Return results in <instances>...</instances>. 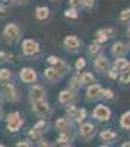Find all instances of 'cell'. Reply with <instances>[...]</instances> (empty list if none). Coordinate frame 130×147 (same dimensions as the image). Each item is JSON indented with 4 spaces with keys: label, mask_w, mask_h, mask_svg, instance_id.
Listing matches in <instances>:
<instances>
[{
    "label": "cell",
    "mask_w": 130,
    "mask_h": 147,
    "mask_svg": "<svg viewBox=\"0 0 130 147\" xmlns=\"http://www.w3.org/2000/svg\"><path fill=\"white\" fill-rule=\"evenodd\" d=\"M27 136L35 143V144H38L42 138H44V134H41L40 131H37V129H35V128H31L28 132H27Z\"/></svg>",
    "instance_id": "31"
},
{
    "label": "cell",
    "mask_w": 130,
    "mask_h": 147,
    "mask_svg": "<svg viewBox=\"0 0 130 147\" xmlns=\"http://www.w3.org/2000/svg\"><path fill=\"white\" fill-rule=\"evenodd\" d=\"M34 144H35V143H34L28 136H27L25 138H21L19 141H16V146H18V147H32Z\"/></svg>",
    "instance_id": "36"
},
{
    "label": "cell",
    "mask_w": 130,
    "mask_h": 147,
    "mask_svg": "<svg viewBox=\"0 0 130 147\" xmlns=\"http://www.w3.org/2000/svg\"><path fill=\"white\" fill-rule=\"evenodd\" d=\"M7 62H9V53L5 50H0V66L7 63Z\"/></svg>",
    "instance_id": "41"
},
{
    "label": "cell",
    "mask_w": 130,
    "mask_h": 147,
    "mask_svg": "<svg viewBox=\"0 0 130 147\" xmlns=\"http://www.w3.org/2000/svg\"><path fill=\"white\" fill-rule=\"evenodd\" d=\"M75 122L70 119L69 116H58L54 122V128L57 132H72V134H78V128H75Z\"/></svg>",
    "instance_id": "8"
},
{
    "label": "cell",
    "mask_w": 130,
    "mask_h": 147,
    "mask_svg": "<svg viewBox=\"0 0 130 147\" xmlns=\"http://www.w3.org/2000/svg\"><path fill=\"white\" fill-rule=\"evenodd\" d=\"M99 53H102V44L101 43H98V41H95L94 40L91 44H88V47H86V55H88V57H97Z\"/></svg>",
    "instance_id": "21"
},
{
    "label": "cell",
    "mask_w": 130,
    "mask_h": 147,
    "mask_svg": "<svg viewBox=\"0 0 130 147\" xmlns=\"http://www.w3.org/2000/svg\"><path fill=\"white\" fill-rule=\"evenodd\" d=\"M3 103H5V99H3V96H2V93H0V107L3 106Z\"/></svg>",
    "instance_id": "48"
},
{
    "label": "cell",
    "mask_w": 130,
    "mask_h": 147,
    "mask_svg": "<svg viewBox=\"0 0 130 147\" xmlns=\"http://www.w3.org/2000/svg\"><path fill=\"white\" fill-rule=\"evenodd\" d=\"M38 146H42V147H44V146H45V147H50V146H51V143H48L47 140H44V138H42V140L38 143Z\"/></svg>",
    "instance_id": "45"
},
{
    "label": "cell",
    "mask_w": 130,
    "mask_h": 147,
    "mask_svg": "<svg viewBox=\"0 0 130 147\" xmlns=\"http://www.w3.org/2000/svg\"><path fill=\"white\" fill-rule=\"evenodd\" d=\"M31 0H10V5L13 6H27Z\"/></svg>",
    "instance_id": "43"
},
{
    "label": "cell",
    "mask_w": 130,
    "mask_h": 147,
    "mask_svg": "<svg viewBox=\"0 0 130 147\" xmlns=\"http://www.w3.org/2000/svg\"><path fill=\"white\" fill-rule=\"evenodd\" d=\"M98 132V127L94 122H82L80 125H78V137L84 141V143H89Z\"/></svg>",
    "instance_id": "4"
},
{
    "label": "cell",
    "mask_w": 130,
    "mask_h": 147,
    "mask_svg": "<svg viewBox=\"0 0 130 147\" xmlns=\"http://www.w3.org/2000/svg\"><path fill=\"white\" fill-rule=\"evenodd\" d=\"M2 3H10V0H0Z\"/></svg>",
    "instance_id": "50"
},
{
    "label": "cell",
    "mask_w": 130,
    "mask_h": 147,
    "mask_svg": "<svg viewBox=\"0 0 130 147\" xmlns=\"http://www.w3.org/2000/svg\"><path fill=\"white\" fill-rule=\"evenodd\" d=\"M102 93H104L102 85L98 84V82H92L91 85H88V87H86L85 100L88 103H97V102L102 100Z\"/></svg>",
    "instance_id": "10"
},
{
    "label": "cell",
    "mask_w": 130,
    "mask_h": 147,
    "mask_svg": "<svg viewBox=\"0 0 130 147\" xmlns=\"http://www.w3.org/2000/svg\"><path fill=\"white\" fill-rule=\"evenodd\" d=\"M113 62L105 56L104 53H99L97 57H94V62H92V68L97 74H101V75H107V72L111 69Z\"/></svg>",
    "instance_id": "7"
},
{
    "label": "cell",
    "mask_w": 130,
    "mask_h": 147,
    "mask_svg": "<svg viewBox=\"0 0 130 147\" xmlns=\"http://www.w3.org/2000/svg\"><path fill=\"white\" fill-rule=\"evenodd\" d=\"M107 77H108L110 80H114V81H115V80H119V77H120V72L117 71L115 68H113V66H111V69L107 72Z\"/></svg>",
    "instance_id": "39"
},
{
    "label": "cell",
    "mask_w": 130,
    "mask_h": 147,
    "mask_svg": "<svg viewBox=\"0 0 130 147\" xmlns=\"http://www.w3.org/2000/svg\"><path fill=\"white\" fill-rule=\"evenodd\" d=\"M7 13H9V6H6L5 3L0 2V19L6 18V16H7Z\"/></svg>",
    "instance_id": "40"
},
{
    "label": "cell",
    "mask_w": 130,
    "mask_h": 147,
    "mask_svg": "<svg viewBox=\"0 0 130 147\" xmlns=\"http://www.w3.org/2000/svg\"><path fill=\"white\" fill-rule=\"evenodd\" d=\"M76 136L78 134H72V132H57L56 144L57 146H73Z\"/></svg>",
    "instance_id": "20"
},
{
    "label": "cell",
    "mask_w": 130,
    "mask_h": 147,
    "mask_svg": "<svg viewBox=\"0 0 130 147\" xmlns=\"http://www.w3.org/2000/svg\"><path fill=\"white\" fill-rule=\"evenodd\" d=\"M80 82H82V88H84V87H88V85H91L92 82H97L95 74L91 72V71L82 72V74H80Z\"/></svg>",
    "instance_id": "24"
},
{
    "label": "cell",
    "mask_w": 130,
    "mask_h": 147,
    "mask_svg": "<svg viewBox=\"0 0 130 147\" xmlns=\"http://www.w3.org/2000/svg\"><path fill=\"white\" fill-rule=\"evenodd\" d=\"M86 65H88L86 59H85V57H82V56H79V57L76 59V62H75L73 68H75V71H84V69L86 68Z\"/></svg>",
    "instance_id": "35"
},
{
    "label": "cell",
    "mask_w": 130,
    "mask_h": 147,
    "mask_svg": "<svg viewBox=\"0 0 130 147\" xmlns=\"http://www.w3.org/2000/svg\"><path fill=\"white\" fill-rule=\"evenodd\" d=\"M21 53L25 59L34 60V57H37L41 53V46L34 38H23L21 43Z\"/></svg>",
    "instance_id": "2"
},
{
    "label": "cell",
    "mask_w": 130,
    "mask_h": 147,
    "mask_svg": "<svg viewBox=\"0 0 130 147\" xmlns=\"http://www.w3.org/2000/svg\"><path fill=\"white\" fill-rule=\"evenodd\" d=\"M0 93H2L5 102H9V103H18L22 97L21 90L16 87L15 82L0 84Z\"/></svg>",
    "instance_id": "3"
},
{
    "label": "cell",
    "mask_w": 130,
    "mask_h": 147,
    "mask_svg": "<svg viewBox=\"0 0 130 147\" xmlns=\"http://www.w3.org/2000/svg\"><path fill=\"white\" fill-rule=\"evenodd\" d=\"M117 99V96L114 93V90L111 88H104V93H102V100L104 102H114Z\"/></svg>",
    "instance_id": "33"
},
{
    "label": "cell",
    "mask_w": 130,
    "mask_h": 147,
    "mask_svg": "<svg viewBox=\"0 0 130 147\" xmlns=\"http://www.w3.org/2000/svg\"><path fill=\"white\" fill-rule=\"evenodd\" d=\"M23 125H25V119L19 115V116H16V118L6 122V129H7L9 134H16V132H19L22 129Z\"/></svg>",
    "instance_id": "19"
},
{
    "label": "cell",
    "mask_w": 130,
    "mask_h": 147,
    "mask_svg": "<svg viewBox=\"0 0 130 147\" xmlns=\"http://www.w3.org/2000/svg\"><path fill=\"white\" fill-rule=\"evenodd\" d=\"M121 146H123V147H127V146H130V141H127V143H123Z\"/></svg>",
    "instance_id": "49"
},
{
    "label": "cell",
    "mask_w": 130,
    "mask_h": 147,
    "mask_svg": "<svg viewBox=\"0 0 130 147\" xmlns=\"http://www.w3.org/2000/svg\"><path fill=\"white\" fill-rule=\"evenodd\" d=\"M115 35V30L113 27H105V28H99L95 31V35H94V40L104 44L107 43L110 38H113V37Z\"/></svg>",
    "instance_id": "16"
},
{
    "label": "cell",
    "mask_w": 130,
    "mask_h": 147,
    "mask_svg": "<svg viewBox=\"0 0 130 147\" xmlns=\"http://www.w3.org/2000/svg\"><path fill=\"white\" fill-rule=\"evenodd\" d=\"M58 60H60V57H58V56H54V55H50V56L45 57V62L48 63V65H51V66H56V65L58 63Z\"/></svg>",
    "instance_id": "38"
},
{
    "label": "cell",
    "mask_w": 130,
    "mask_h": 147,
    "mask_svg": "<svg viewBox=\"0 0 130 147\" xmlns=\"http://www.w3.org/2000/svg\"><path fill=\"white\" fill-rule=\"evenodd\" d=\"M86 118H88V112H86V109L85 107H78V112L75 113V116H73V122L76 125H80L82 122H85L86 121Z\"/></svg>",
    "instance_id": "27"
},
{
    "label": "cell",
    "mask_w": 130,
    "mask_h": 147,
    "mask_svg": "<svg viewBox=\"0 0 130 147\" xmlns=\"http://www.w3.org/2000/svg\"><path fill=\"white\" fill-rule=\"evenodd\" d=\"M113 118V110L105 105V103H98L92 110V119L97 122H108Z\"/></svg>",
    "instance_id": "9"
},
{
    "label": "cell",
    "mask_w": 130,
    "mask_h": 147,
    "mask_svg": "<svg viewBox=\"0 0 130 147\" xmlns=\"http://www.w3.org/2000/svg\"><path fill=\"white\" fill-rule=\"evenodd\" d=\"M126 35H127V38L130 40V25H127V28H126Z\"/></svg>",
    "instance_id": "47"
},
{
    "label": "cell",
    "mask_w": 130,
    "mask_h": 147,
    "mask_svg": "<svg viewBox=\"0 0 130 147\" xmlns=\"http://www.w3.org/2000/svg\"><path fill=\"white\" fill-rule=\"evenodd\" d=\"M130 52V47L127 43L124 41H114L110 47V55L115 59V57H121V56H126L127 53Z\"/></svg>",
    "instance_id": "17"
},
{
    "label": "cell",
    "mask_w": 130,
    "mask_h": 147,
    "mask_svg": "<svg viewBox=\"0 0 130 147\" xmlns=\"http://www.w3.org/2000/svg\"><path fill=\"white\" fill-rule=\"evenodd\" d=\"M67 3L70 7H75V9H84V0H67Z\"/></svg>",
    "instance_id": "37"
},
{
    "label": "cell",
    "mask_w": 130,
    "mask_h": 147,
    "mask_svg": "<svg viewBox=\"0 0 130 147\" xmlns=\"http://www.w3.org/2000/svg\"><path fill=\"white\" fill-rule=\"evenodd\" d=\"M31 110L37 118H48L53 113V107L47 102V99L31 102Z\"/></svg>",
    "instance_id": "6"
},
{
    "label": "cell",
    "mask_w": 130,
    "mask_h": 147,
    "mask_svg": "<svg viewBox=\"0 0 130 147\" xmlns=\"http://www.w3.org/2000/svg\"><path fill=\"white\" fill-rule=\"evenodd\" d=\"M63 49L70 53V55H78L82 52V49H84V41H82L78 35L75 34H69L63 38Z\"/></svg>",
    "instance_id": "5"
},
{
    "label": "cell",
    "mask_w": 130,
    "mask_h": 147,
    "mask_svg": "<svg viewBox=\"0 0 130 147\" xmlns=\"http://www.w3.org/2000/svg\"><path fill=\"white\" fill-rule=\"evenodd\" d=\"M76 100H78V91L70 88V87L63 88L57 96V103L60 106H63V107L69 106L70 103H76Z\"/></svg>",
    "instance_id": "12"
},
{
    "label": "cell",
    "mask_w": 130,
    "mask_h": 147,
    "mask_svg": "<svg viewBox=\"0 0 130 147\" xmlns=\"http://www.w3.org/2000/svg\"><path fill=\"white\" fill-rule=\"evenodd\" d=\"M56 68H57L58 71H60L64 77H66V75H69V74L72 72V71H70V69H72V65H70L66 59H62V57H60V60H58V63L56 65Z\"/></svg>",
    "instance_id": "28"
},
{
    "label": "cell",
    "mask_w": 130,
    "mask_h": 147,
    "mask_svg": "<svg viewBox=\"0 0 130 147\" xmlns=\"http://www.w3.org/2000/svg\"><path fill=\"white\" fill-rule=\"evenodd\" d=\"M50 2H58V0H50Z\"/></svg>",
    "instance_id": "52"
},
{
    "label": "cell",
    "mask_w": 130,
    "mask_h": 147,
    "mask_svg": "<svg viewBox=\"0 0 130 147\" xmlns=\"http://www.w3.org/2000/svg\"><path fill=\"white\" fill-rule=\"evenodd\" d=\"M32 128H35L37 131H40L41 134H44V136H45V132L50 131L51 124L48 122V119H47V118H38V121L32 125Z\"/></svg>",
    "instance_id": "22"
},
{
    "label": "cell",
    "mask_w": 130,
    "mask_h": 147,
    "mask_svg": "<svg viewBox=\"0 0 130 147\" xmlns=\"http://www.w3.org/2000/svg\"><path fill=\"white\" fill-rule=\"evenodd\" d=\"M29 102H35V100H42V99H47L48 97V93H47L45 87L38 82L35 84H31L29 85Z\"/></svg>",
    "instance_id": "14"
},
{
    "label": "cell",
    "mask_w": 130,
    "mask_h": 147,
    "mask_svg": "<svg viewBox=\"0 0 130 147\" xmlns=\"http://www.w3.org/2000/svg\"><path fill=\"white\" fill-rule=\"evenodd\" d=\"M119 22L123 25H130V7L123 9L119 13Z\"/></svg>",
    "instance_id": "32"
},
{
    "label": "cell",
    "mask_w": 130,
    "mask_h": 147,
    "mask_svg": "<svg viewBox=\"0 0 130 147\" xmlns=\"http://www.w3.org/2000/svg\"><path fill=\"white\" fill-rule=\"evenodd\" d=\"M113 68H115L119 72H123V71L130 69V62L126 59V56L115 57V59H114V62H113Z\"/></svg>",
    "instance_id": "23"
},
{
    "label": "cell",
    "mask_w": 130,
    "mask_h": 147,
    "mask_svg": "<svg viewBox=\"0 0 130 147\" xmlns=\"http://www.w3.org/2000/svg\"><path fill=\"white\" fill-rule=\"evenodd\" d=\"M15 78V74L12 69L2 66L0 68V84H6V82H12Z\"/></svg>",
    "instance_id": "25"
},
{
    "label": "cell",
    "mask_w": 130,
    "mask_h": 147,
    "mask_svg": "<svg viewBox=\"0 0 130 147\" xmlns=\"http://www.w3.org/2000/svg\"><path fill=\"white\" fill-rule=\"evenodd\" d=\"M42 78L47 81V82H50V84H60L63 80H64V75L58 71L56 66H51L48 65L44 71H42Z\"/></svg>",
    "instance_id": "13"
},
{
    "label": "cell",
    "mask_w": 130,
    "mask_h": 147,
    "mask_svg": "<svg viewBox=\"0 0 130 147\" xmlns=\"http://www.w3.org/2000/svg\"><path fill=\"white\" fill-rule=\"evenodd\" d=\"M3 146H5V144H3V143H0V147H3Z\"/></svg>",
    "instance_id": "51"
},
{
    "label": "cell",
    "mask_w": 130,
    "mask_h": 147,
    "mask_svg": "<svg viewBox=\"0 0 130 147\" xmlns=\"http://www.w3.org/2000/svg\"><path fill=\"white\" fill-rule=\"evenodd\" d=\"M67 85H69L70 88L76 90V91H79V90L82 88V82H80V71H76L75 75H72V77L69 78Z\"/></svg>",
    "instance_id": "26"
},
{
    "label": "cell",
    "mask_w": 130,
    "mask_h": 147,
    "mask_svg": "<svg viewBox=\"0 0 130 147\" xmlns=\"http://www.w3.org/2000/svg\"><path fill=\"white\" fill-rule=\"evenodd\" d=\"M95 0H84V9L85 10H92L95 7Z\"/></svg>",
    "instance_id": "42"
},
{
    "label": "cell",
    "mask_w": 130,
    "mask_h": 147,
    "mask_svg": "<svg viewBox=\"0 0 130 147\" xmlns=\"http://www.w3.org/2000/svg\"><path fill=\"white\" fill-rule=\"evenodd\" d=\"M2 38L6 44L15 46L21 41L22 38V28L18 25L16 22H9L3 27L2 30Z\"/></svg>",
    "instance_id": "1"
},
{
    "label": "cell",
    "mask_w": 130,
    "mask_h": 147,
    "mask_svg": "<svg viewBox=\"0 0 130 147\" xmlns=\"http://www.w3.org/2000/svg\"><path fill=\"white\" fill-rule=\"evenodd\" d=\"M99 141H101V146H111L117 138H119V134L113 129H102L99 134Z\"/></svg>",
    "instance_id": "18"
},
{
    "label": "cell",
    "mask_w": 130,
    "mask_h": 147,
    "mask_svg": "<svg viewBox=\"0 0 130 147\" xmlns=\"http://www.w3.org/2000/svg\"><path fill=\"white\" fill-rule=\"evenodd\" d=\"M5 115H6V113H5L3 106H2V107H0V121H2V119H5Z\"/></svg>",
    "instance_id": "46"
},
{
    "label": "cell",
    "mask_w": 130,
    "mask_h": 147,
    "mask_svg": "<svg viewBox=\"0 0 130 147\" xmlns=\"http://www.w3.org/2000/svg\"><path fill=\"white\" fill-rule=\"evenodd\" d=\"M18 77H19V80H21L22 84L31 85V84H35V82L38 81V72L35 71L34 68H31V66H22L19 69Z\"/></svg>",
    "instance_id": "11"
},
{
    "label": "cell",
    "mask_w": 130,
    "mask_h": 147,
    "mask_svg": "<svg viewBox=\"0 0 130 147\" xmlns=\"http://www.w3.org/2000/svg\"><path fill=\"white\" fill-rule=\"evenodd\" d=\"M21 113L18 112V110H13V112H9V113H6L5 115V122H7V121H10V119H13V118H16V116H19Z\"/></svg>",
    "instance_id": "44"
},
{
    "label": "cell",
    "mask_w": 130,
    "mask_h": 147,
    "mask_svg": "<svg viewBox=\"0 0 130 147\" xmlns=\"http://www.w3.org/2000/svg\"><path fill=\"white\" fill-rule=\"evenodd\" d=\"M120 128L124 129V131H130V110H127V112H124L121 116H120Z\"/></svg>",
    "instance_id": "29"
},
{
    "label": "cell",
    "mask_w": 130,
    "mask_h": 147,
    "mask_svg": "<svg viewBox=\"0 0 130 147\" xmlns=\"http://www.w3.org/2000/svg\"><path fill=\"white\" fill-rule=\"evenodd\" d=\"M63 16L66 19H70V21H76L79 19V9H75V7H67L64 12H63Z\"/></svg>",
    "instance_id": "30"
},
{
    "label": "cell",
    "mask_w": 130,
    "mask_h": 147,
    "mask_svg": "<svg viewBox=\"0 0 130 147\" xmlns=\"http://www.w3.org/2000/svg\"><path fill=\"white\" fill-rule=\"evenodd\" d=\"M119 81H120V84H121V85H124V87H126V85H130V69L120 72Z\"/></svg>",
    "instance_id": "34"
},
{
    "label": "cell",
    "mask_w": 130,
    "mask_h": 147,
    "mask_svg": "<svg viewBox=\"0 0 130 147\" xmlns=\"http://www.w3.org/2000/svg\"><path fill=\"white\" fill-rule=\"evenodd\" d=\"M51 18V10L48 6H44V5H40L35 7L34 10V19L35 22H38V24H45V22H48Z\"/></svg>",
    "instance_id": "15"
}]
</instances>
